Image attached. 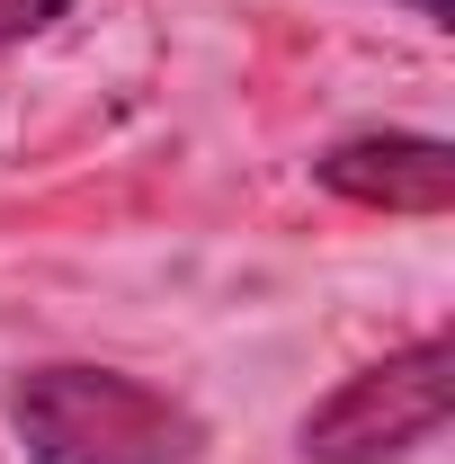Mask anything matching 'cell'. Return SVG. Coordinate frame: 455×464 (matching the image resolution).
Wrapping results in <instances>:
<instances>
[{
    "mask_svg": "<svg viewBox=\"0 0 455 464\" xmlns=\"http://www.w3.org/2000/svg\"><path fill=\"white\" fill-rule=\"evenodd\" d=\"M9 420L36 464H197L206 420L116 366H36L18 375Z\"/></svg>",
    "mask_w": 455,
    "mask_h": 464,
    "instance_id": "6da1fadb",
    "label": "cell"
},
{
    "mask_svg": "<svg viewBox=\"0 0 455 464\" xmlns=\"http://www.w3.org/2000/svg\"><path fill=\"white\" fill-rule=\"evenodd\" d=\"M447 411H455V340L429 331V340L393 348L384 366L348 375L331 402H313L295 438L313 464H393L411 447H429L447 429Z\"/></svg>",
    "mask_w": 455,
    "mask_h": 464,
    "instance_id": "7a4b0ae2",
    "label": "cell"
},
{
    "mask_svg": "<svg viewBox=\"0 0 455 464\" xmlns=\"http://www.w3.org/2000/svg\"><path fill=\"white\" fill-rule=\"evenodd\" d=\"M313 179L348 206H384V215H447L455 206V152L438 134H357L331 143Z\"/></svg>",
    "mask_w": 455,
    "mask_h": 464,
    "instance_id": "3957f363",
    "label": "cell"
},
{
    "mask_svg": "<svg viewBox=\"0 0 455 464\" xmlns=\"http://www.w3.org/2000/svg\"><path fill=\"white\" fill-rule=\"evenodd\" d=\"M72 0H0V45H27L36 27H54Z\"/></svg>",
    "mask_w": 455,
    "mask_h": 464,
    "instance_id": "277c9868",
    "label": "cell"
},
{
    "mask_svg": "<svg viewBox=\"0 0 455 464\" xmlns=\"http://www.w3.org/2000/svg\"><path fill=\"white\" fill-rule=\"evenodd\" d=\"M411 9H420V18H438V27H447V0H411Z\"/></svg>",
    "mask_w": 455,
    "mask_h": 464,
    "instance_id": "5b68a950",
    "label": "cell"
}]
</instances>
